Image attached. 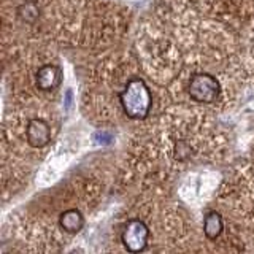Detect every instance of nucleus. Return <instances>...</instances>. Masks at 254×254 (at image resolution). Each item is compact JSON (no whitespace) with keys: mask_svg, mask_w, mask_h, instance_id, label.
I'll return each instance as SVG.
<instances>
[{"mask_svg":"<svg viewBox=\"0 0 254 254\" xmlns=\"http://www.w3.org/2000/svg\"><path fill=\"white\" fill-rule=\"evenodd\" d=\"M149 227L141 219H130L123 229L121 242L129 253H141L148 248Z\"/></svg>","mask_w":254,"mask_h":254,"instance_id":"nucleus-3","label":"nucleus"},{"mask_svg":"<svg viewBox=\"0 0 254 254\" xmlns=\"http://www.w3.org/2000/svg\"><path fill=\"white\" fill-rule=\"evenodd\" d=\"M62 83V68L56 64H46L35 73V86L43 92L56 91Z\"/></svg>","mask_w":254,"mask_h":254,"instance_id":"nucleus-5","label":"nucleus"},{"mask_svg":"<svg viewBox=\"0 0 254 254\" xmlns=\"http://www.w3.org/2000/svg\"><path fill=\"white\" fill-rule=\"evenodd\" d=\"M189 146L186 145L185 141H180V143H177V146H175V153H177V157L178 159H186L188 156H189Z\"/></svg>","mask_w":254,"mask_h":254,"instance_id":"nucleus-9","label":"nucleus"},{"mask_svg":"<svg viewBox=\"0 0 254 254\" xmlns=\"http://www.w3.org/2000/svg\"><path fill=\"white\" fill-rule=\"evenodd\" d=\"M224 230V221L218 211H208L203 216V234L208 240H216Z\"/></svg>","mask_w":254,"mask_h":254,"instance_id":"nucleus-7","label":"nucleus"},{"mask_svg":"<svg viewBox=\"0 0 254 254\" xmlns=\"http://www.w3.org/2000/svg\"><path fill=\"white\" fill-rule=\"evenodd\" d=\"M59 226L65 230L67 234H78L84 227V216L78 208H68L61 213Z\"/></svg>","mask_w":254,"mask_h":254,"instance_id":"nucleus-6","label":"nucleus"},{"mask_svg":"<svg viewBox=\"0 0 254 254\" xmlns=\"http://www.w3.org/2000/svg\"><path fill=\"white\" fill-rule=\"evenodd\" d=\"M26 140L32 148H45L51 141V127L45 119L34 118L27 123Z\"/></svg>","mask_w":254,"mask_h":254,"instance_id":"nucleus-4","label":"nucleus"},{"mask_svg":"<svg viewBox=\"0 0 254 254\" xmlns=\"http://www.w3.org/2000/svg\"><path fill=\"white\" fill-rule=\"evenodd\" d=\"M119 103H121V108L127 118L140 121L149 115L151 105H153V95L141 78H132L119 92Z\"/></svg>","mask_w":254,"mask_h":254,"instance_id":"nucleus-1","label":"nucleus"},{"mask_svg":"<svg viewBox=\"0 0 254 254\" xmlns=\"http://www.w3.org/2000/svg\"><path fill=\"white\" fill-rule=\"evenodd\" d=\"M219 81L210 73H194L189 79L188 94L197 103H213L219 97Z\"/></svg>","mask_w":254,"mask_h":254,"instance_id":"nucleus-2","label":"nucleus"},{"mask_svg":"<svg viewBox=\"0 0 254 254\" xmlns=\"http://www.w3.org/2000/svg\"><path fill=\"white\" fill-rule=\"evenodd\" d=\"M16 14H18V18L22 21V22H35L37 18L40 16V8L35 2H24L18 6V10H16Z\"/></svg>","mask_w":254,"mask_h":254,"instance_id":"nucleus-8","label":"nucleus"}]
</instances>
